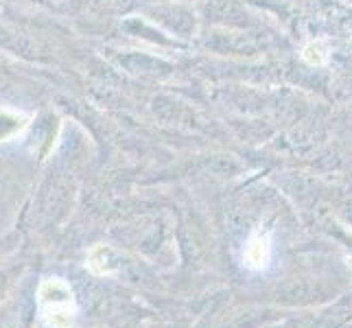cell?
I'll use <instances>...</instances> for the list:
<instances>
[{
  "mask_svg": "<svg viewBox=\"0 0 352 328\" xmlns=\"http://www.w3.org/2000/svg\"><path fill=\"white\" fill-rule=\"evenodd\" d=\"M38 313L48 328H75L77 300L64 278H46L40 283Z\"/></svg>",
  "mask_w": 352,
  "mask_h": 328,
  "instance_id": "cell-1",
  "label": "cell"
},
{
  "mask_svg": "<svg viewBox=\"0 0 352 328\" xmlns=\"http://www.w3.org/2000/svg\"><path fill=\"white\" fill-rule=\"evenodd\" d=\"M270 259H272L270 237L263 232L252 234L245 245V252H243V263H245V267H250V270H265Z\"/></svg>",
  "mask_w": 352,
  "mask_h": 328,
  "instance_id": "cell-2",
  "label": "cell"
},
{
  "mask_svg": "<svg viewBox=\"0 0 352 328\" xmlns=\"http://www.w3.org/2000/svg\"><path fill=\"white\" fill-rule=\"evenodd\" d=\"M107 254H110V250H107L105 245H96L90 250L88 254V270L96 276H107L114 272V267L107 265Z\"/></svg>",
  "mask_w": 352,
  "mask_h": 328,
  "instance_id": "cell-3",
  "label": "cell"
},
{
  "mask_svg": "<svg viewBox=\"0 0 352 328\" xmlns=\"http://www.w3.org/2000/svg\"><path fill=\"white\" fill-rule=\"evenodd\" d=\"M329 44H326V40H315V42H311V44H307V48H305V59L309 64H313V66H322V64H326V59H329Z\"/></svg>",
  "mask_w": 352,
  "mask_h": 328,
  "instance_id": "cell-4",
  "label": "cell"
}]
</instances>
